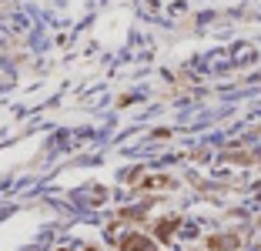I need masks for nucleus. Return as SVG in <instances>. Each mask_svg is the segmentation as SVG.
<instances>
[{
  "mask_svg": "<svg viewBox=\"0 0 261 251\" xmlns=\"http://www.w3.org/2000/svg\"><path fill=\"white\" fill-rule=\"evenodd\" d=\"M121 248H124V251H154V244L147 241L144 235H127V238L121 241Z\"/></svg>",
  "mask_w": 261,
  "mask_h": 251,
  "instance_id": "1",
  "label": "nucleus"
},
{
  "mask_svg": "<svg viewBox=\"0 0 261 251\" xmlns=\"http://www.w3.org/2000/svg\"><path fill=\"white\" fill-rule=\"evenodd\" d=\"M207 244H211L215 251H228V248H238V238H234V235H224V238H211Z\"/></svg>",
  "mask_w": 261,
  "mask_h": 251,
  "instance_id": "2",
  "label": "nucleus"
},
{
  "mask_svg": "<svg viewBox=\"0 0 261 251\" xmlns=\"http://www.w3.org/2000/svg\"><path fill=\"white\" fill-rule=\"evenodd\" d=\"M174 228H177V218L161 221V224H158V238H171V235H174Z\"/></svg>",
  "mask_w": 261,
  "mask_h": 251,
  "instance_id": "3",
  "label": "nucleus"
}]
</instances>
